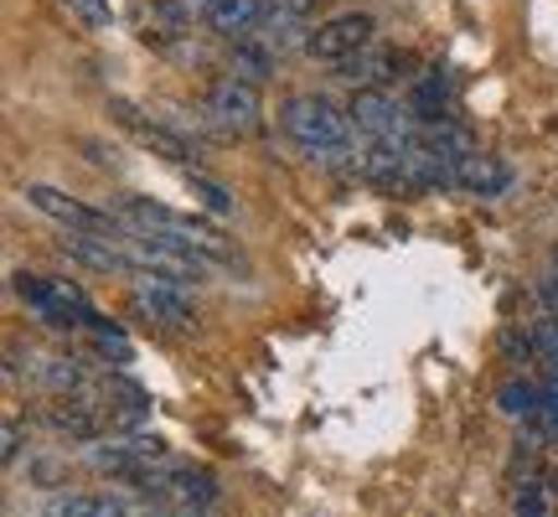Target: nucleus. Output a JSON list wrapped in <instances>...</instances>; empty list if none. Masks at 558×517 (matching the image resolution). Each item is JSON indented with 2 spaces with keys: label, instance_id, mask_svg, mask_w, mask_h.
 Here are the masks:
<instances>
[{
  "label": "nucleus",
  "instance_id": "obj_1",
  "mask_svg": "<svg viewBox=\"0 0 558 517\" xmlns=\"http://www.w3.org/2000/svg\"><path fill=\"white\" fill-rule=\"evenodd\" d=\"M279 124L284 135L300 145V156H311L326 171H357V130L352 115L337 109L326 94H290L279 104Z\"/></svg>",
  "mask_w": 558,
  "mask_h": 517
},
{
  "label": "nucleus",
  "instance_id": "obj_2",
  "mask_svg": "<svg viewBox=\"0 0 558 517\" xmlns=\"http://www.w3.org/2000/svg\"><path fill=\"white\" fill-rule=\"evenodd\" d=\"M11 290H16V300L32 311V316L47 321V326H58V332H78V326H88V316H94L83 285H73V279L26 275V269H16V275H11Z\"/></svg>",
  "mask_w": 558,
  "mask_h": 517
},
{
  "label": "nucleus",
  "instance_id": "obj_3",
  "mask_svg": "<svg viewBox=\"0 0 558 517\" xmlns=\"http://www.w3.org/2000/svg\"><path fill=\"white\" fill-rule=\"evenodd\" d=\"M135 497L160 502V507H213L218 502V481L213 471H197V466H181V460H160V466H145L135 481H124Z\"/></svg>",
  "mask_w": 558,
  "mask_h": 517
},
{
  "label": "nucleus",
  "instance_id": "obj_4",
  "mask_svg": "<svg viewBox=\"0 0 558 517\" xmlns=\"http://www.w3.org/2000/svg\"><path fill=\"white\" fill-rule=\"evenodd\" d=\"M83 460H88L94 471H104V477H114V481L124 486V481H135L145 466H160V460H171V450H166V440H160V435L114 430L109 440H88V445H83Z\"/></svg>",
  "mask_w": 558,
  "mask_h": 517
},
{
  "label": "nucleus",
  "instance_id": "obj_5",
  "mask_svg": "<svg viewBox=\"0 0 558 517\" xmlns=\"http://www.w3.org/2000/svg\"><path fill=\"white\" fill-rule=\"evenodd\" d=\"M21 197H26V207H37L41 218L62 223V228H73V233H104V239H124V233H130L120 213H99V207L68 197L62 187H47V181H32Z\"/></svg>",
  "mask_w": 558,
  "mask_h": 517
},
{
  "label": "nucleus",
  "instance_id": "obj_6",
  "mask_svg": "<svg viewBox=\"0 0 558 517\" xmlns=\"http://www.w3.org/2000/svg\"><path fill=\"white\" fill-rule=\"evenodd\" d=\"M259 115H264L259 83H243V79L213 83V94L202 104V124L218 130V135H248V130H259Z\"/></svg>",
  "mask_w": 558,
  "mask_h": 517
},
{
  "label": "nucleus",
  "instance_id": "obj_7",
  "mask_svg": "<svg viewBox=\"0 0 558 517\" xmlns=\"http://www.w3.org/2000/svg\"><path fill=\"white\" fill-rule=\"evenodd\" d=\"M373 37H378V21L367 16V11H341V16L320 21V26H311V41H305V58L316 62H347L357 58L362 47H373Z\"/></svg>",
  "mask_w": 558,
  "mask_h": 517
},
{
  "label": "nucleus",
  "instance_id": "obj_8",
  "mask_svg": "<svg viewBox=\"0 0 558 517\" xmlns=\"http://www.w3.org/2000/svg\"><path fill=\"white\" fill-rule=\"evenodd\" d=\"M352 130L362 140H414V115H409V104H399L393 94H383V88H357V99H352Z\"/></svg>",
  "mask_w": 558,
  "mask_h": 517
},
{
  "label": "nucleus",
  "instance_id": "obj_9",
  "mask_svg": "<svg viewBox=\"0 0 558 517\" xmlns=\"http://www.w3.org/2000/svg\"><path fill=\"white\" fill-rule=\"evenodd\" d=\"M135 311L156 326H171V332H192L197 326V305L181 285H160V279H135Z\"/></svg>",
  "mask_w": 558,
  "mask_h": 517
},
{
  "label": "nucleus",
  "instance_id": "obj_10",
  "mask_svg": "<svg viewBox=\"0 0 558 517\" xmlns=\"http://www.w3.org/2000/svg\"><path fill=\"white\" fill-rule=\"evenodd\" d=\"M150 507H140L135 497H120V492H68V497H52L41 507V517H145Z\"/></svg>",
  "mask_w": 558,
  "mask_h": 517
},
{
  "label": "nucleus",
  "instance_id": "obj_11",
  "mask_svg": "<svg viewBox=\"0 0 558 517\" xmlns=\"http://www.w3.org/2000/svg\"><path fill=\"white\" fill-rule=\"evenodd\" d=\"M104 404V419L114 424V430H140L145 424V414H150V394L140 388V383H130L124 373H114V378L104 383V388H94Z\"/></svg>",
  "mask_w": 558,
  "mask_h": 517
},
{
  "label": "nucleus",
  "instance_id": "obj_12",
  "mask_svg": "<svg viewBox=\"0 0 558 517\" xmlns=\"http://www.w3.org/2000/svg\"><path fill=\"white\" fill-rule=\"evenodd\" d=\"M456 187L460 192H471V197H501L507 187H512V166L501 156H481L471 151L465 160H456Z\"/></svg>",
  "mask_w": 558,
  "mask_h": 517
},
{
  "label": "nucleus",
  "instance_id": "obj_13",
  "mask_svg": "<svg viewBox=\"0 0 558 517\" xmlns=\"http://www.w3.org/2000/svg\"><path fill=\"white\" fill-rule=\"evenodd\" d=\"M403 104H409L414 124H439V120H450V79H445V68H429V73H418V79L409 83Z\"/></svg>",
  "mask_w": 558,
  "mask_h": 517
},
{
  "label": "nucleus",
  "instance_id": "obj_14",
  "mask_svg": "<svg viewBox=\"0 0 558 517\" xmlns=\"http://www.w3.org/2000/svg\"><path fill=\"white\" fill-rule=\"evenodd\" d=\"M399 52L393 47H362L357 58H347V62H337V79H347V83H357V88H383V83H393L399 73Z\"/></svg>",
  "mask_w": 558,
  "mask_h": 517
},
{
  "label": "nucleus",
  "instance_id": "obj_15",
  "mask_svg": "<svg viewBox=\"0 0 558 517\" xmlns=\"http://www.w3.org/2000/svg\"><path fill=\"white\" fill-rule=\"evenodd\" d=\"M192 32V16L177 0H140V37L145 41H181Z\"/></svg>",
  "mask_w": 558,
  "mask_h": 517
},
{
  "label": "nucleus",
  "instance_id": "obj_16",
  "mask_svg": "<svg viewBox=\"0 0 558 517\" xmlns=\"http://www.w3.org/2000/svg\"><path fill=\"white\" fill-rule=\"evenodd\" d=\"M259 21H264V0H218V11L207 16V26L228 41H243L259 32Z\"/></svg>",
  "mask_w": 558,
  "mask_h": 517
},
{
  "label": "nucleus",
  "instance_id": "obj_17",
  "mask_svg": "<svg viewBox=\"0 0 558 517\" xmlns=\"http://www.w3.org/2000/svg\"><path fill=\"white\" fill-rule=\"evenodd\" d=\"M228 68H233V79H243V83H269L275 79V47H264L259 37H243L239 47H233Z\"/></svg>",
  "mask_w": 558,
  "mask_h": 517
},
{
  "label": "nucleus",
  "instance_id": "obj_18",
  "mask_svg": "<svg viewBox=\"0 0 558 517\" xmlns=\"http://www.w3.org/2000/svg\"><path fill=\"white\" fill-rule=\"evenodd\" d=\"M538 404H543V383H533V378H507L497 388V409L507 419H518V424H527V419L538 414Z\"/></svg>",
  "mask_w": 558,
  "mask_h": 517
},
{
  "label": "nucleus",
  "instance_id": "obj_19",
  "mask_svg": "<svg viewBox=\"0 0 558 517\" xmlns=\"http://www.w3.org/2000/svg\"><path fill=\"white\" fill-rule=\"evenodd\" d=\"M186 181H192L197 202L213 213V218H233V207H239V202H233V192H228V187H218V181L202 177V171H186Z\"/></svg>",
  "mask_w": 558,
  "mask_h": 517
},
{
  "label": "nucleus",
  "instance_id": "obj_20",
  "mask_svg": "<svg viewBox=\"0 0 558 517\" xmlns=\"http://www.w3.org/2000/svg\"><path fill=\"white\" fill-rule=\"evenodd\" d=\"M512 517H548V486L543 481H522L518 497H512Z\"/></svg>",
  "mask_w": 558,
  "mask_h": 517
},
{
  "label": "nucleus",
  "instance_id": "obj_21",
  "mask_svg": "<svg viewBox=\"0 0 558 517\" xmlns=\"http://www.w3.org/2000/svg\"><path fill=\"white\" fill-rule=\"evenodd\" d=\"M497 347H501V358L507 362H533L538 358V347H533V332L527 326H507L497 337Z\"/></svg>",
  "mask_w": 558,
  "mask_h": 517
},
{
  "label": "nucleus",
  "instance_id": "obj_22",
  "mask_svg": "<svg viewBox=\"0 0 558 517\" xmlns=\"http://www.w3.org/2000/svg\"><path fill=\"white\" fill-rule=\"evenodd\" d=\"M311 11H316V0H264V21H295V26H311Z\"/></svg>",
  "mask_w": 558,
  "mask_h": 517
},
{
  "label": "nucleus",
  "instance_id": "obj_23",
  "mask_svg": "<svg viewBox=\"0 0 558 517\" xmlns=\"http://www.w3.org/2000/svg\"><path fill=\"white\" fill-rule=\"evenodd\" d=\"M533 332V347H538V362H558V316H543L527 326Z\"/></svg>",
  "mask_w": 558,
  "mask_h": 517
},
{
  "label": "nucleus",
  "instance_id": "obj_24",
  "mask_svg": "<svg viewBox=\"0 0 558 517\" xmlns=\"http://www.w3.org/2000/svg\"><path fill=\"white\" fill-rule=\"evenodd\" d=\"M68 11L83 21V26H94V32H104L109 21H114V11H109V0H68Z\"/></svg>",
  "mask_w": 558,
  "mask_h": 517
},
{
  "label": "nucleus",
  "instance_id": "obj_25",
  "mask_svg": "<svg viewBox=\"0 0 558 517\" xmlns=\"http://www.w3.org/2000/svg\"><path fill=\"white\" fill-rule=\"evenodd\" d=\"M0 440H5V445H0V460H5V466H16L21 450H26V435H21V419L16 414L5 419V435H0Z\"/></svg>",
  "mask_w": 558,
  "mask_h": 517
},
{
  "label": "nucleus",
  "instance_id": "obj_26",
  "mask_svg": "<svg viewBox=\"0 0 558 517\" xmlns=\"http://www.w3.org/2000/svg\"><path fill=\"white\" fill-rule=\"evenodd\" d=\"M83 151H88V160L94 166H104V171H120V145H104V140H83Z\"/></svg>",
  "mask_w": 558,
  "mask_h": 517
},
{
  "label": "nucleus",
  "instance_id": "obj_27",
  "mask_svg": "<svg viewBox=\"0 0 558 517\" xmlns=\"http://www.w3.org/2000/svg\"><path fill=\"white\" fill-rule=\"evenodd\" d=\"M533 300L543 305V316H558V275H543L533 285Z\"/></svg>",
  "mask_w": 558,
  "mask_h": 517
},
{
  "label": "nucleus",
  "instance_id": "obj_28",
  "mask_svg": "<svg viewBox=\"0 0 558 517\" xmlns=\"http://www.w3.org/2000/svg\"><path fill=\"white\" fill-rule=\"evenodd\" d=\"M177 5H181V11H186L192 21H207L213 11H218V0H177Z\"/></svg>",
  "mask_w": 558,
  "mask_h": 517
},
{
  "label": "nucleus",
  "instance_id": "obj_29",
  "mask_svg": "<svg viewBox=\"0 0 558 517\" xmlns=\"http://www.w3.org/2000/svg\"><path fill=\"white\" fill-rule=\"evenodd\" d=\"M548 264H554V275H558V243H554V254H548Z\"/></svg>",
  "mask_w": 558,
  "mask_h": 517
},
{
  "label": "nucleus",
  "instance_id": "obj_30",
  "mask_svg": "<svg viewBox=\"0 0 558 517\" xmlns=\"http://www.w3.org/2000/svg\"><path fill=\"white\" fill-rule=\"evenodd\" d=\"M548 486H554V492H558V466H554V477H548Z\"/></svg>",
  "mask_w": 558,
  "mask_h": 517
}]
</instances>
